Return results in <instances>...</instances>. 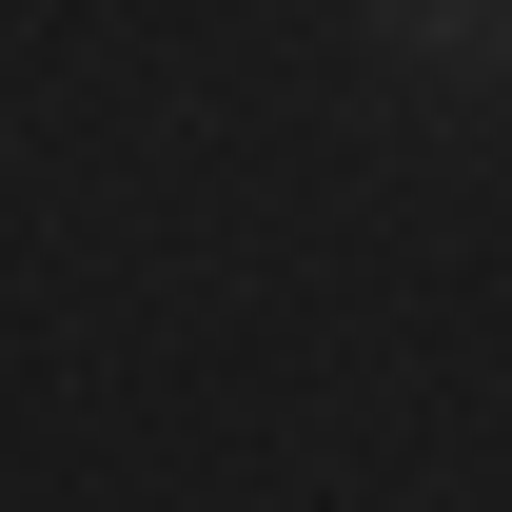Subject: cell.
<instances>
[{
    "label": "cell",
    "mask_w": 512,
    "mask_h": 512,
    "mask_svg": "<svg viewBox=\"0 0 512 512\" xmlns=\"http://www.w3.org/2000/svg\"><path fill=\"white\" fill-rule=\"evenodd\" d=\"M434 40H512V20H434Z\"/></svg>",
    "instance_id": "1"
}]
</instances>
